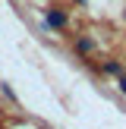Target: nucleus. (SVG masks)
Masks as SVG:
<instances>
[{"mask_svg":"<svg viewBox=\"0 0 126 129\" xmlns=\"http://www.w3.org/2000/svg\"><path fill=\"white\" fill-rule=\"evenodd\" d=\"M120 88H123V91H126V79H120Z\"/></svg>","mask_w":126,"mask_h":129,"instance_id":"nucleus-3","label":"nucleus"},{"mask_svg":"<svg viewBox=\"0 0 126 129\" xmlns=\"http://www.w3.org/2000/svg\"><path fill=\"white\" fill-rule=\"evenodd\" d=\"M47 22L54 25V28H60V25H66V13H60V10H50V13H47Z\"/></svg>","mask_w":126,"mask_h":129,"instance_id":"nucleus-1","label":"nucleus"},{"mask_svg":"<svg viewBox=\"0 0 126 129\" xmlns=\"http://www.w3.org/2000/svg\"><path fill=\"white\" fill-rule=\"evenodd\" d=\"M79 50H82V54H88V50H91V41H85V38H82V41H79Z\"/></svg>","mask_w":126,"mask_h":129,"instance_id":"nucleus-2","label":"nucleus"}]
</instances>
